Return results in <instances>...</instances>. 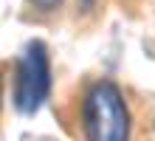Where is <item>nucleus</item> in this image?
<instances>
[{
  "label": "nucleus",
  "mask_w": 155,
  "mask_h": 141,
  "mask_svg": "<svg viewBox=\"0 0 155 141\" xmlns=\"http://www.w3.org/2000/svg\"><path fill=\"white\" fill-rule=\"evenodd\" d=\"M28 3L37 8V12H54L59 6V0H28Z\"/></svg>",
  "instance_id": "obj_3"
},
{
  "label": "nucleus",
  "mask_w": 155,
  "mask_h": 141,
  "mask_svg": "<svg viewBox=\"0 0 155 141\" xmlns=\"http://www.w3.org/2000/svg\"><path fill=\"white\" fill-rule=\"evenodd\" d=\"M51 93V65L42 42H28L17 59L14 73V107L20 113H37Z\"/></svg>",
  "instance_id": "obj_2"
},
{
  "label": "nucleus",
  "mask_w": 155,
  "mask_h": 141,
  "mask_svg": "<svg viewBox=\"0 0 155 141\" xmlns=\"http://www.w3.org/2000/svg\"><path fill=\"white\" fill-rule=\"evenodd\" d=\"M79 6H82V8L87 12V8H93V0H79Z\"/></svg>",
  "instance_id": "obj_4"
},
{
  "label": "nucleus",
  "mask_w": 155,
  "mask_h": 141,
  "mask_svg": "<svg viewBox=\"0 0 155 141\" xmlns=\"http://www.w3.org/2000/svg\"><path fill=\"white\" fill-rule=\"evenodd\" d=\"M82 133L85 141H127L130 138V110L116 82L99 79L82 99Z\"/></svg>",
  "instance_id": "obj_1"
}]
</instances>
